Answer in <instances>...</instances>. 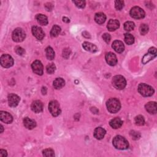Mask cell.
<instances>
[{"label": "cell", "instance_id": "8d00e7d4", "mask_svg": "<svg viewBox=\"0 0 157 157\" xmlns=\"http://www.w3.org/2000/svg\"><path fill=\"white\" fill-rule=\"evenodd\" d=\"M103 38L104 39V41L106 42V43H109L111 39V37H110V35L108 33H104L103 36Z\"/></svg>", "mask_w": 157, "mask_h": 157}, {"label": "cell", "instance_id": "60d3db41", "mask_svg": "<svg viewBox=\"0 0 157 157\" xmlns=\"http://www.w3.org/2000/svg\"><path fill=\"white\" fill-rule=\"evenodd\" d=\"M63 21L64 22H66V23H69V22H70V20H69V18H67V17H64L63 18Z\"/></svg>", "mask_w": 157, "mask_h": 157}, {"label": "cell", "instance_id": "5b68a950", "mask_svg": "<svg viewBox=\"0 0 157 157\" xmlns=\"http://www.w3.org/2000/svg\"><path fill=\"white\" fill-rule=\"evenodd\" d=\"M49 110L51 114L54 117L59 115L61 113L60 104L57 101H50L49 104Z\"/></svg>", "mask_w": 157, "mask_h": 157}, {"label": "cell", "instance_id": "f1b7e54d", "mask_svg": "<svg viewBox=\"0 0 157 157\" xmlns=\"http://www.w3.org/2000/svg\"><path fill=\"white\" fill-rule=\"evenodd\" d=\"M134 27H135V25L133 22L128 21L124 23V29L126 31H131L133 30Z\"/></svg>", "mask_w": 157, "mask_h": 157}, {"label": "cell", "instance_id": "6da1fadb", "mask_svg": "<svg viewBox=\"0 0 157 157\" xmlns=\"http://www.w3.org/2000/svg\"><path fill=\"white\" fill-rule=\"evenodd\" d=\"M112 143L115 148L119 150H125L129 147L128 141L122 136H115L112 141Z\"/></svg>", "mask_w": 157, "mask_h": 157}, {"label": "cell", "instance_id": "4fadbf2b", "mask_svg": "<svg viewBox=\"0 0 157 157\" xmlns=\"http://www.w3.org/2000/svg\"><path fill=\"white\" fill-rule=\"evenodd\" d=\"M106 62L110 66H115L117 63V58L116 55L112 52H109L106 55Z\"/></svg>", "mask_w": 157, "mask_h": 157}, {"label": "cell", "instance_id": "e575fe53", "mask_svg": "<svg viewBox=\"0 0 157 157\" xmlns=\"http://www.w3.org/2000/svg\"><path fill=\"white\" fill-rule=\"evenodd\" d=\"M73 3L76 4V6L79 8H84L85 6V1H74Z\"/></svg>", "mask_w": 157, "mask_h": 157}, {"label": "cell", "instance_id": "f35d334b", "mask_svg": "<svg viewBox=\"0 0 157 157\" xmlns=\"http://www.w3.org/2000/svg\"><path fill=\"white\" fill-rule=\"evenodd\" d=\"M15 52L18 55H23L25 52V50L20 47H17L15 49Z\"/></svg>", "mask_w": 157, "mask_h": 157}, {"label": "cell", "instance_id": "2e32d148", "mask_svg": "<svg viewBox=\"0 0 157 157\" xmlns=\"http://www.w3.org/2000/svg\"><path fill=\"white\" fill-rule=\"evenodd\" d=\"M120 26V22L117 20L111 19L107 23V28L110 31H113L118 29Z\"/></svg>", "mask_w": 157, "mask_h": 157}, {"label": "cell", "instance_id": "8fae6325", "mask_svg": "<svg viewBox=\"0 0 157 157\" xmlns=\"http://www.w3.org/2000/svg\"><path fill=\"white\" fill-rule=\"evenodd\" d=\"M20 102V98L15 94H10L8 96V103L11 107H16Z\"/></svg>", "mask_w": 157, "mask_h": 157}, {"label": "cell", "instance_id": "836d02e7", "mask_svg": "<svg viewBox=\"0 0 157 157\" xmlns=\"http://www.w3.org/2000/svg\"><path fill=\"white\" fill-rule=\"evenodd\" d=\"M115 6L117 10H121L124 7V2L123 1H120V0H118V1L115 2Z\"/></svg>", "mask_w": 157, "mask_h": 157}, {"label": "cell", "instance_id": "d6a6232c", "mask_svg": "<svg viewBox=\"0 0 157 157\" xmlns=\"http://www.w3.org/2000/svg\"><path fill=\"white\" fill-rule=\"evenodd\" d=\"M55 69H56V67L53 63H50L46 67V70L49 74H53L55 71Z\"/></svg>", "mask_w": 157, "mask_h": 157}, {"label": "cell", "instance_id": "ffe728a7", "mask_svg": "<svg viewBox=\"0 0 157 157\" xmlns=\"http://www.w3.org/2000/svg\"><path fill=\"white\" fill-rule=\"evenodd\" d=\"M109 124L112 128L114 129H118L122 126L123 124V122L120 118L115 117L110 121Z\"/></svg>", "mask_w": 157, "mask_h": 157}, {"label": "cell", "instance_id": "74e56055", "mask_svg": "<svg viewBox=\"0 0 157 157\" xmlns=\"http://www.w3.org/2000/svg\"><path fill=\"white\" fill-rule=\"evenodd\" d=\"M70 53H71V51H70L69 49H65L63 52V57H64L65 58H68L69 57Z\"/></svg>", "mask_w": 157, "mask_h": 157}, {"label": "cell", "instance_id": "cb8c5ba5", "mask_svg": "<svg viewBox=\"0 0 157 157\" xmlns=\"http://www.w3.org/2000/svg\"><path fill=\"white\" fill-rule=\"evenodd\" d=\"M36 19L38 20V23L43 26L47 25L48 19L47 17L43 14H38L36 16Z\"/></svg>", "mask_w": 157, "mask_h": 157}, {"label": "cell", "instance_id": "44dd1931", "mask_svg": "<svg viewBox=\"0 0 157 157\" xmlns=\"http://www.w3.org/2000/svg\"><path fill=\"white\" fill-rule=\"evenodd\" d=\"M83 47L87 51L90 52H96L98 51V48L95 45L88 42H85L83 43Z\"/></svg>", "mask_w": 157, "mask_h": 157}, {"label": "cell", "instance_id": "d6986e66", "mask_svg": "<svg viewBox=\"0 0 157 157\" xmlns=\"http://www.w3.org/2000/svg\"><path fill=\"white\" fill-rule=\"evenodd\" d=\"M147 112L151 114H155L156 113V102H149L145 106Z\"/></svg>", "mask_w": 157, "mask_h": 157}, {"label": "cell", "instance_id": "ba28073f", "mask_svg": "<svg viewBox=\"0 0 157 157\" xmlns=\"http://www.w3.org/2000/svg\"><path fill=\"white\" fill-rule=\"evenodd\" d=\"M131 16L136 19H140L145 17V12L142 9L139 7H133L130 11Z\"/></svg>", "mask_w": 157, "mask_h": 157}, {"label": "cell", "instance_id": "7c38bea8", "mask_svg": "<svg viewBox=\"0 0 157 157\" xmlns=\"http://www.w3.org/2000/svg\"><path fill=\"white\" fill-rule=\"evenodd\" d=\"M0 119L5 123H11L13 120L12 116L7 112L1 111L0 112Z\"/></svg>", "mask_w": 157, "mask_h": 157}, {"label": "cell", "instance_id": "52a82bcc", "mask_svg": "<svg viewBox=\"0 0 157 157\" xmlns=\"http://www.w3.org/2000/svg\"><path fill=\"white\" fill-rule=\"evenodd\" d=\"M1 66L4 68H10L14 64V60L11 56L7 54L3 55L0 58Z\"/></svg>", "mask_w": 157, "mask_h": 157}, {"label": "cell", "instance_id": "3957f363", "mask_svg": "<svg viewBox=\"0 0 157 157\" xmlns=\"http://www.w3.org/2000/svg\"><path fill=\"white\" fill-rule=\"evenodd\" d=\"M138 91L144 96H151L154 93L153 88L147 84H141L138 87Z\"/></svg>", "mask_w": 157, "mask_h": 157}, {"label": "cell", "instance_id": "d4e9b609", "mask_svg": "<svg viewBox=\"0 0 157 157\" xmlns=\"http://www.w3.org/2000/svg\"><path fill=\"white\" fill-rule=\"evenodd\" d=\"M156 56V55L152 54L150 52H149L148 53H146L142 58V63L146 64L147 63H148L150 60H153L154 58H155Z\"/></svg>", "mask_w": 157, "mask_h": 157}, {"label": "cell", "instance_id": "4316f807", "mask_svg": "<svg viewBox=\"0 0 157 157\" xmlns=\"http://www.w3.org/2000/svg\"><path fill=\"white\" fill-rule=\"evenodd\" d=\"M125 41L128 45H131L134 42V36L130 33L125 34Z\"/></svg>", "mask_w": 157, "mask_h": 157}, {"label": "cell", "instance_id": "7a4b0ae2", "mask_svg": "<svg viewBox=\"0 0 157 157\" xmlns=\"http://www.w3.org/2000/svg\"><path fill=\"white\" fill-rule=\"evenodd\" d=\"M107 110L109 112L112 114L118 112L121 107V104L120 101L117 98H110L106 103Z\"/></svg>", "mask_w": 157, "mask_h": 157}, {"label": "cell", "instance_id": "b9f144b4", "mask_svg": "<svg viewBox=\"0 0 157 157\" xmlns=\"http://www.w3.org/2000/svg\"><path fill=\"white\" fill-rule=\"evenodd\" d=\"M0 127H1V128H1V133H2L3 132V126H2V125H0Z\"/></svg>", "mask_w": 157, "mask_h": 157}, {"label": "cell", "instance_id": "1f68e13d", "mask_svg": "<svg viewBox=\"0 0 157 157\" xmlns=\"http://www.w3.org/2000/svg\"><path fill=\"white\" fill-rule=\"evenodd\" d=\"M42 153H43L44 156H47V157H50V156H55L54 151L52 149H45L44 150H43Z\"/></svg>", "mask_w": 157, "mask_h": 157}, {"label": "cell", "instance_id": "d590c367", "mask_svg": "<svg viewBox=\"0 0 157 157\" xmlns=\"http://www.w3.org/2000/svg\"><path fill=\"white\" fill-rule=\"evenodd\" d=\"M130 135L131 136V137L133 138V139L134 140H137L138 139H139V137L141 136L139 133H138L137 131H133L130 133Z\"/></svg>", "mask_w": 157, "mask_h": 157}, {"label": "cell", "instance_id": "ab89813d", "mask_svg": "<svg viewBox=\"0 0 157 157\" xmlns=\"http://www.w3.org/2000/svg\"><path fill=\"white\" fill-rule=\"evenodd\" d=\"M7 156V154L6 150H3V149H1V150H0V156L5 157V156Z\"/></svg>", "mask_w": 157, "mask_h": 157}, {"label": "cell", "instance_id": "484cf974", "mask_svg": "<svg viewBox=\"0 0 157 157\" xmlns=\"http://www.w3.org/2000/svg\"><path fill=\"white\" fill-rule=\"evenodd\" d=\"M61 32V28L58 25H54L50 31V35L52 37L58 36Z\"/></svg>", "mask_w": 157, "mask_h": 157}, {"label": "cell", "instance_id": "8992f818", "mask_svg": "<svg viewBox=\"0 0 157 157\" xmlns=\"http://www.w3.org/2000/svg\"><path fill=\"white\" fill-rule=\"evenodd\" d=\"M25 37V33L22 28H16L12 33V39L17 42H22Z\"/></svg>", "mask_w": 157, "mask_h": 157}, {"label": "cell", "instance_id": "f546056e", "mask_svg": "<svg viewBox=\"0 0 157 157\" xmlns=\"http://www.w3.org/2000/svg\"><path fill=\"white\" fill-rule=\"evenodd\" d=\"M135 123L137 125L142 126L145 123V120L144 118L142 115H137L135 117Z\"/></svg>", "mask_w": 157, "mask_h": 157}, {"label": "cell", "instance_id": "9a60e30c", "mask_svg": "<svg viewBox=\"0 0 157 157\" xmlns=\"http://www.w3.org/2000/svg\"><path fill=\"white\" fill-rule=\"evenodd\" d=\"M112 47L117 53H122L125 49L123 43L120 41H115L112 44Z\"/></svg>", "mask_w": 157, "mask_h": 157}, {"label": "cell", "instance_id": "ac0fdd59", "mask_svg": "<svg viewBox=\"0 0 157 157\" xmlns=\"http://www.w3.org/2000/svg\"><path fill=\"white\" fill-rule=\"evenodd\" d=\"M23 125L27 129H29V130H32L36 126L35 121L28 117H26L23 119Z\"/></svg>", "mask_w": 157, "mask_h": 157}, {"label": "cell", "instance_id": "603a6c76", "mask_svg": "<svg viewBox=\"0 0 157 157\" xmlns=\"http://www.w3.org/2000/svg\"><path fill=\"white\" fill-rule=\"evenodd\" d=\"M64 85H65V82L62 78H57L53 81V85L55 89H61L64 86Z\"/></svg>", "mask_w": 157, "mask_h": 157}, {"label": "cell", "instance_id": "e0dca14e", "mask_svg": "<svg viewBox=\"0 0 157 157\" xmlns=\"http://www.w3.org/2000/svg\"><path fill=\"white\" fill-rule=\"evenodd\" d=\"M106 132L104 129L101 128V127H98L95 130L94 136L96 139L98 140H101V139H103L106 134Z\"/></svg>", "mask_w": 157, "mask_h": 157}, {"label": "cell", "instance_id": "83f0119b", "mask_svg": "<svg viewBox=\"0 0 157 157\" xmlns=\"http://www.w3.org/2000/svg\"><path fill=\"white\" fill-rule=\"evenodd\" d=\"M46 55L48 60H53L55 58V52L53 49L50 47H48L46 49Z\"/></svg>", "mask_w": 157, "mask_h": 157}, {"label": "cell", "instance_id": "4dcf8cb0", "mask_svg": "<svg viewBox=\"0 0 157 157\" xmlns=\"http://www.w3.org/2000/svg\"><path fill=\"white\" fill-rule=\"evenodd\" d=\"M139 31H140V33H141V34H142V35L146 34L149 31V26H148V25H146V24L141 25V26H140Z\"/></svg>", "mask_w": 157, "mask_h": 157}, {"label": "cell", "instance_id": "9c48e42d", "mask_svg": "<svg viewBox=\"0 0 157 157\" xmlns=\"http://www.w3.org/2000/svg\"><path fill=\"white\" fill-rule=\"evenodd\" d=\"M31 68L33 72L38 75H42L43 74V65L42 63L39 60L34 61L32 64Z\"/></svg>", "mask_w": 157, "mask_h": 157}, {"label": "cell", "instance_id": "7402d4cb", "mask_svg": "<svg viewBox=\"0 0 157 157\" xmlns=\"http://www.w3.org/2000/svg\"><path fill=\"white\" fill-rule=\"evenodd\" d=\"M95 20L97 23L101 25L105 22L106 20V16L104 13L99 12L96 14L95 17Z\"/></svg>", "mask_w": 157, "mask_h": 157}, {"label": "cell", "instance_id": "30bf717a", "mask_svg": "<svg viewBox=\"0 0 157 157\" xmlns=\"http://www.w3.org/2000/svg\"><path fill=\"white\" fill-rule=\"evenodd\" d=\"M32 33L35 38L38 40H42L45 36V34L42 28L37 26H33Z\"/></svg>", "mask_w": 157, "mask_h": 157}, {"label": "cell", "instance_id": "5bb4252c", "mask_svg": "<svg viewBox=\"0 0 157 157\" xmlns=\"http://www.w3.org/2000/svg\"><path fill=\"white\" fill-rule=\"evenodd\" d=\"M31 107L35 113H40L43 110V104L40 101H35L32 103Z\"/></svg>", "mask_w": 157, "mask_h": 157}, {"label": "cell", "instance_id": "277c9868", "mask_svg": "<svg viewBox=\"0 0 157 157\" xmlns=\"http://www.w3.org/2000/svg\"><path fill=\"white\" fill-rule=\"evenodd\" d=\"M112 84L115 88L118 90H122L126 87V81L124 77L120 75H118L113 77Z\"/></svg>", "mask_w": 157, "mask_h": 157}]
</instances>
